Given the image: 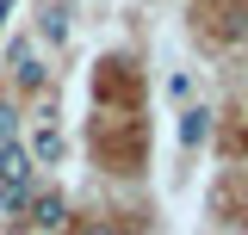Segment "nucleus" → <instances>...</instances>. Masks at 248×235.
<instances>
[{
    "mask_svg": "<svg viewBox=\"0 0 248 235\" xmlns=\"http://www.w3.org/2000/svg\"><path fill=\"white\" fill-rule=\"evenodd\" d=\"M31 198V155L19 143H0V205L19 210Z\"/></svg>",
    "mask_w": 248,
    "mask_h": 235,
    "instance_id": "f257e3e1",
    "label": "nucleus"
},
{
    "mask_svg": "<svg viewBox=\"0 0 248 235\" xmlns=\"http://www.w3.org/2000/svg\"><path fill=\"white\" fill-rule=\"evenodd\" d=\"M31 223L37 229H62V217H68V205H62V192H31Z\"/></svg>",
    "mask_w": 248,
    "mask_h": 235,
    "instance_id": "f03ea898",
    "label": "nucleus"
},
{
    "mask_svg": "<svg viewBox=\"0 0 248 235\" xmlns=\"http://www.w3.org/2000/svg\"><path fill=\"white\" fill-rule=\"evenodd\" d=\"M13 81L19 87H44V62H37V50H31L25 37L13 44Z\"/></svg>",
    "mask_w": 248,
    "mask_h": 235,
    "instance_id": "7ed1b4c3",
    "label": "nucleus"
},
{
    "mask_svg": "<svg viewBox=\"0 0 248 235\" xmlns=\"http://www.w3.org/2000/svg\"><path fill=\"white\" fill-rule=\"evenodd\" d=\"M205 136H211V112L199 105V112H186V118H180V143L192 148V143H205Z\"/></svg>",
    "mask_w": 248,
    "mask_h": 235,
    "instance_id": "20e7f679",
    "label": "nucleus"
},
{
    "mask_svg": "<svg viewBox=\"0 0 248 235\" xmlns=\"http://www.w3.org/2000/svg\"><path fill=\"white\" fill-rule=\"evenodd\" d=\"M25 155H31V167H37V161H56V155H62V136H56V130H37Z\"/></svg>",
    "mask_w": 248,
    "mask_h": 235,
    "instance_id": "39448f33",
    "label": "nucleus"
},
{
    "mask_svg": "<svg viewBox=\"0 0 248 235\" xmlns=\"http://www.w3.org/2000/svg\"><path fill=\"white\" fill-rule=\"evenodd\" d=\"M13 136H19V112H13V105H0V143H13Z\"/></svg>",
    "mask_w": 248,
    "mask_h": 235,
    "instance_id": "423d86ee",
    "label": "nucleus"
},
{
    "mask_svg": "<svg viewBox=\"0 0 248 235\" xmlns=\"http://www.w3.org/2000/svg\"><path fill=\"white\" fill-rule=\"evenodd\" d=\"M81 235H124V229H112V223H93V229H81Z\"/></svg>",
    "mask_w": 248,
    "mask_h": 235,
    "instance_id": "0eeeda50",
    "label": "nucleus"
}]
</instances>
